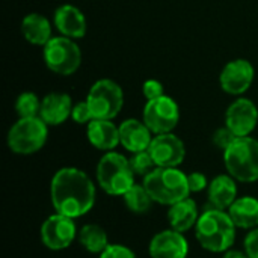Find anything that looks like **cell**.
Masks as SVG:
<instances>
[{"instance_id": "1", "label": "cell", "mask_w": 258, "mask_h": 258, "mask_svg": "<svg viewBox=\"0 0 258 258\" xmlns=\"http://www.w3.org/2000/svg\"><path fill=\"white\" fill-rule=\"evenodd\" d=\"M50 198L56 213L77 219L95 206V184L79 168H60L51 178Z\"/></svg>"}, {"instance_id": "2", "label": "cell", "mask_w": 258, "mask_h": 258, "mask_svg": "<svg viewBox=\"0 0 258 258\" xmlns=\"http://www.w3.org/2000/svg\"><path fill=\"white\" fill-rule=\"evenodd\" d=\"M236 224L227 210L207 207L195 225V236L203 249L213 254H224L236 242Z\"/></svg>"}, {"instance_id": "3", "label": "cell", "mask_w": 258, "mask_h": 258, "mask_svg": "<svg viewBox=\"0 0 258 258\" xmlns=\"http://www.w3.org/2000/svg\"><path fill=\"white\" fill-rule=\"evenodd\" d=\"M144 187L154 203L162 206H172L189 198L190 189L187 184V174L178 168H154L144 177Z\"/></svg>"}, {"instance_id": "4", "label": "cell", "mask_w": 258, "mask_h": 258, "mask_svg": "<svg viewBox=\"0 0 258 258\" xmlns=\"http://www.w3.org/2000/svg\"><path fill=\"white\" fill-rule=\"evenodd\" d=\"M95 174L98 186L110 197H124L135 184V172L130 160L116 151H107L98 160Z\"/></svg>"}, {"instance_id": "5", "label": "cell", "mask_w": 258, "mask_h": 258, "mask_svg": "<svg viewBox=\"0 0 258 258\" xmlns=\"http://www.w3.org/2000/svg\"><path fill=\"white\" fill-rule=\"evenodd\" d=\"M227 172L240 183H254L258 180V141L251 136L236 138L224 151Z\"/></svg>"}, {"instance_id": "6", "label": "cell", "mask_w": 258, "mask_h": 258, "mask_svg": "<svg viewBox=\"0 0 258 258\" xmlns=\"http://www.w3.org/2000/svg\"><path fill=\"white\" fill-rule=\"evenodd\" d=\"M48 125L39 118H20L8 132V147L12 153L29 156L38 153L47 142Z\"/></svg>"}, {"instance_id": "7", "label": "cell", "mask_w": 258, "mask_h": 258, "mask_svg": "<svg viewBox=\"0 0 258 258\" xmlns=\"http://www.w3.org/2000/svg\"><path fill=\"white\" fill-rule=\"evenodd\" d=\"M94 119H113L124 106V92L121 86L110 79L97 80L86 97Z\"/></svg>"}, {"instance_id": "8", "label": "cell", "mask_w": 258, "mask_h": 258, "mask_svg": "<svg viewBox=\"0 0 258 258\" xmlns=\"http://www.w3.org/2000/svg\"><path fill=\"white\" fill-rule=\"evenodd\" d=\"M44 62L48 70L59 76L74 74L82 63V51L74 39L53 36L42 50Z\"/></svg>"}, {"instance_id": "9", "label": "cell", "mask_w": 258, "mask_h": 258, "mask_svg": "<svg viewBox=\"0 0 258 258\" xmlns=\"http://www.w3.org/2000/svg\"><path fill=\"white\" fill-rule=\"evenodd\" d=\"M142 121L154 135L172 133L180 121V109L174 98L168 95H162L156 100L147 101Z\"/></svg>"}, {"instance_id": "10", "label": "cell", "mask_w": 258, "mask_h": 258, "mask_svg": "<svg viewBox=\"0 0 258 258\" xmlns=\"http://www.w3.org/2000/svg\"><path fill=\"white\" fill-rule=\"evenodd\" d=\"M79 231L73 218L54 213L41 225V242L50 251L67 249L77 237Z\"/></svg>"}, {"instance_id": "11", "label": "cell", "mask_w": 258, "mask_h": 258, "mask_svg": "<svg viewBox=\"0 0 258 258\" xmlns=\"http://www.w3.org/2000/svg\"><path fill=\"white\" fill-rule=\"evenodd\" d=\"M148 153L151 154L156 166L178 168L184 162L186 147L184 142L174 133H162L153 138Z\"/></svg>"}, {"instance_id": "12", "label": "cell", "mask_w": 258, "mask_h": 258, "mask_svg": "<svg viewBox=\"0 0 258 258\" xmlns=\"http://www.w3.org/2000/svg\"><path fill=\"white\" fill-rule=\"evenodd\" d=\"M258 122V109L254 101L248 98L234 100L225 112V127L237 138L251 136Z\"/></svg>"}, {"instance_id": "13", "label": "cell", "mask_w": 258, "mask_h": 258, "mask_svg": "<svg viewBox=\"0 0 258 258\" xmlns=\"http://www.w3.org/2000/svg\"><path fill=\"white\" fill-rule=\"evenodd\" d=\"M254 76L255 70L249 60L234 59L224 67L219 76L221 88L230 95H242L251 88Z\"/></svg>"}, {"instance_id": "14", "label": "cell", "mask_w": 258, "mask_h": 258, "mask_svg": "<svg viewBox=\"0 0 258 258\" xmlns=\"http://www.w3.org/2000/svg\"><path fill=\"white\" fill-rule=\"evenodd\" d=\"M148 254L151 258H187L189 242L180 231L163 230L150 240Z\"/></svg>"}, {"instance_id": "15", "label": "cell", "mask_w": 258, "mask_h": 258, "mask_svg": "<svg viewBox=\"0 0 258 258\" xmlns=\"http://www.w3.org/2000/svg\"><path fill=\"white\" fill-rule=\"evenodd\" d=\"M71 97L65 92H50L41 100L39 118L47 125H60L68 118H71L73 112Z\"/></svg>"}, {"instance_id": "16", "label": "cell", "mask_w": 258, "mask_h": 258, "mask_svg": "<svg viewBox=\"0 0 258 258\" xmlns=\"http://www.w3.org/2000/svg\"><path fill=\"white\" fill-rule=\"evenodd\" d=\"M54 26L62 36L80 39L86 35V18L82 11L73 5H62L54 12Z\"/></svg>"}, {"instance_id": "17", "label": "cell", "mask_w": 258, "mask_h": 258, "mask_svg": "<svg viewBox=\"0 0 258 258\" xmlns=\"http://www.w3.org/2000/svg\"><path fill=\"white\" fill-rule=\"evenodd\" d=\"M153 132L147 127L144 121L139 119H125L119 125V141L121 145L133 153L147 151L153 141Z\"/></svg>"}, {"instance_id": "18", "label": "cell", "mask_w": 258, "mask_h": 258, "mask_svg": "<svg viewBox=\"0 0 258 258\" xmlns=\"http://www.w3.org/2000/svg\"><path fill=\"white\" fill-rule=\"evenodd\" d=\"M207 198L210 209L228 210L237 200V184L230 174L216 175L207 187Z\"/></svg>"}, {"instance_id": "19", "label": "cell", "mask_w": 258, "mask_h": 258, "mask_svg": "<svg viewBox=\"0 0 258 258\" xmlns=\"http://www.w3.org/2000/svg\"><path fill=\"white\" fill-rule=\"evenodd\" d=\"M86 136L91 145L101 151H113L119 144V127L110 119H92L86 127Z\"/></svg>"}, {"instance_id": "20", "label": "cell", "mask_w": 258, "mask_h": 258, "mask_svg": "<svg viewBox=\"0 0 258 258\" xmlns=\"http://www.w3.org/2000/svg\"><path fill=\"white\" fill-rule=\"evenodd\" d=\"M198 219H200L198 206L190 198H186L183 201L169 206L168 221L171 224V228L175 231H180L183 234L187 233L189 230L195 228Z\"/></svg>"}, {"instance_id": "21", "label": "cell", "mask_w": 258, "mask_h": 258, "mask_svg": "<svg viewBox=\"0 0 258 258\" xmlns=\"http://www.w3.org/2000/svg\"><path fill=\"white\" fill-rule=\"evenodd\" d=\"M21 33L26 41H29L33 45H45L53 36H51V24L47 17L32 12L27 14L21 21Z\"/></svg>"}, {"instance_id": "22", "label": "cell", "mask_w": 258, "mask_h": 258, "mask_svg": "<svg viewBox=\"0 0 258 258\" xmlns=\"http://www.w3.org/2000/svg\"><path fill=\"white\" fill-rule=\"evenodd\" d=\"M228 213L237 228L254 230L258 227V200L254 197H240L228 209Z\"/></svg>"}, {"instance_id": "23", "label": "cell", "mask_w": 258, "mask_h": 258, "mask_svg": "<svg viewBox=\"0 0 258 258\" xmlns=\"http://www.w3.org/2000/svg\"><path fill=\"white\" fill-rule=\"evenodd\" d=\"M79 243L91 254H101L109 246V237L103 227L97 224H86L79 230Z\"/></svg>"}, {"instance_id": "24", "label": "cell", "mask_w": 258, "mask_h": 258, "mask_svg": "<svg viewBox=\"0 0 258 258\" xmlns=\"http://www.w3.org/2000/svg\"><path fill=\"white\" fill-rule=\"evenodd\" d=\"M124 204L125 207L135 213V215H145L151 210L153 206V198L144 187V184H133L125 194H124Z\"/></svg>"}, {"instance_id": "25", "label": "cell", "mask_w": 258, "mask_h": 258, "mask_svg": "<svg viewBox=\"0 0 258 258\" xmlns=\"http://www.w3.org/2000/svg\"><path fill=\"white\" fill-rule=\"evenodd\" d=\"M41 101L36 94L33 92H23L18 95L15 101V112L20 118H33L39 116Z\"/></svg>"}, {"instance_id": "26", "label": "cell", "mask_w": 258, "mask_h": 258, "mask_svg": "<svg viewBox=\"0 0 258 258\" xmlns=\"http://www.w3.org/2000/svg\"><path fill=\"white\" fill-rule=\"evenodd\" d=\"M130 160V166L135 172V175H141V177H145L148 175L156 166L151 154L147 151H139V153H133L132 157L128 159Z\"/></svg>"}, {"instance_id": "27", "label": "cell", "mask_w": 258, "mask_h": 258, "mask_svg": "<svg viewBox=\"0 0 258 258\" xmlns=\"http://www.w3.org/2000/svg\"><path fill=\"white\" fill-rule=\"evenodd\" d=\"M71 118H73L74 122H77V124H86V125L94 119L92 112H91L89 104H88L86 100L85 101H80V103H76L73 106Z\"/></svg>"}, {"instance_id": "28", "label": "cell", "mask_w": 258, "mask_h": 258, "mask_svg": "<svg viewBox=\"0 0 258 258\" xmlns=\"http://www.w3.org/2000/svg\"><path fill=\"white\" fill-rule=\"evenodd\" d=\"M100 258H138L133 249L119 243H109V246L100 254Z\"/></svg>"}, {"instance_id": "29", "label": "cell", "mask_w": 258, "mask_h": 258, "mask_svg": "<svg viewBox=\"0 0 258 258\" xmlns=\"http://www.w3.org/2000/svg\"><path fill=\"white\" fill-rule=\"evenodd\" d=\"M236 138L237 136L228 127H222V128H218L213 133V144H215V147H218L222 151H225L236 141Z\"/></svg>"}, {"instance_id": "30", "label": "cell", "mask_w": 258, "mask_h": 258, "mask_svg": "<svg viewBox=\"0 0 258 258\" xmlns=\"http://www.w3.org/2000/svg\"><path fill=\"white\" fill-rule=\"evenodd\" d=\"M142 92H144V97L147 98V101L156 100V98L165 95L163 94V85L159 80H154V79H150V80H145L144 82Z\"/></svg>"}, {"instance_id": "31", "label": "cell", "mask_w": 258, "mask_h": 258, "mask_svg": "<svg viewBox=\"0 0 258 258\" xmlns=\"http://www.w3.org/2000/svg\"><path fill=\"white\" fill-rule=\"evenodd\" d=\"M187 184H189L190 194H198L209 187V180L203 172H190L187 174Z\"/></svg>"}, {"instance_id": "32", "label": "cell", "mask_w": 258, "mask_h": 258, "mask_svg": "<svg viewBox=\"0 0 258 258\" xmlns=\"http://www.w3.org/2000/svg\"><path fill=\"white\" fill-rule=\"evenodd\" d=\"M245 254L249 258H258V227L254 230H249L243 240Z\"/></svg>"}, {"instance_id": "33", "label": "cell", "mask_w": 258, "mask_h": 258, "mask_svg": "<svg viewBox=\"0 0 258 258\" xmlns=\"http://www.w3.org/2000/svg\"><path fill=\"white\" fill-rule=\"evenodd\" d=\"M222 258H249V257L245 254V251L242 252V251H237V249H228L227 252H224Z\"/></svg>"}]
</instances>
